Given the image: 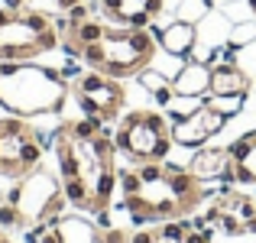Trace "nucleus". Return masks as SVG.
<instances>
[{"mask_svg": "<svg viewBox=\"0 0 256 243\" xmlns=\"http://www.w3.org/2000/svg\"><path fill=\"white\" fill-rule=\"evenodd\" d=\"M49 143L56 150L58 178L68 204L94 218L110 211V198L117 188V143L107 126L91 117L65 120L56 126Z\"/></svg>", "mask_w": 256, "mask_h": 243, "instance_id": "1", "label": "nucleus"}, {"mask_svg": "<svg viewBox=\"0 0 256 243\" xmlns=\"http://www.w3.org/2000/svg\"><path fill=\"white\" fill-rule=\"evenodd\" d=\"M117 185L133 224L188 218L208 198L204 182L194 178L192 168L172 162H133L130 168H117Z\"/></svg>", "mask_w": 256, "mask_h": 243, "instance_id": "2", "label": "nucleus"}, {"mask_svg": "<svg viewBox=\"0 0 256 243\" xmlns=\"http://www.w3.org/2000/svg\"><path fill=\"white\" fill-rule=\"evenodd\" d=\"M68 81L62 72L32 62H0V107L13 117H42L62 110Z\"/></svg>", "mask_w": 256, "mask_h": 243, "instance_id": "3", "label": "nucleus"}, {"mask_svg": "<svg viewBox=\"0 0 256 243\" xmlns=\"http://www.w3.org/2000/svg\"><path fill=\"white\" fill-rule=\"evenodd\" d=\"M65 204L68 198H65L62 178L39 166L30 175L16 178V185L0 201V227H13V230L46 227L56 218H62Z\"/></svg>", "mask_w": 256, "mask_h": 243, "instance_id": "4", "label": "nucleus"}, {"mask_svg": "<svg viewBox=\"0 0 256 243\" xmlns=\"http://www.w3.org/2000/svg\"><path fill=\"white\" fill-rule=\"evenodd\" d=\"M156 46H159V39L152 36V30L107 26L98 42L82 49V62L91 72H104L110 78H133L152 65Z\"/></svg>", "mask_w": 256, "mask_h": 243, "instance_id": "5", "label": "nucleus"}, {"mask_svg": "<svg viewBox=\"0 0 256 243\" xmlns=\"http://www.w3.org/2000/svg\"><path fill=\"white\" fill-rule=\"evenodd\" d=\"M62 42L56 20L42 10L0 6V62H32Z\"/></svg>", "mask_w": 256, "mask_h": 243, "instance_id": "6", "label": "nucleus"}, {"mask_svg": "<svg viewBox=\"0 0 256 243\" xmlns=\"http://www.w3.org/2000/svg\"><path fill=\"white\" fill-rule=\"evenodd\" d=\"M114 143L130 162H166L172 150V120L159 110H130L117 124Z\"/></svg>", "mask_w": 256, "mask_h": 243, "instance_id": "7", "label": "nucleus"}, {"mask_svg": "<svg viewBox=\"0 0 256 243\" xmlns=\"http://www.w3.org/2000/svg\"><path fill=\"white\" fill-rule=\"evenodd\" d=\"M42 166V140L23 117H0V175L23 178Z\"/></svg>", "mask_w": 256, "mask_h": 243, "instance_id": "8", "label": "nucleus"}, {"mask_svg": "<svg viewBox=\"0 0 256 243\" xmlns=\"http://www.w3.org/2000/svg\"><path fill=\"white\" fill-rule=\"evenodd\" d=\"M72 98L82 107L84 117L110 124V120L120 117L126 94H124L120 78H110V75H104V72H88V75H78L72 81Z\"/></svg>", "mask_w": 256, "mask_h": 243, "instance_id": "9", "label": "nucleus"}, {"mask_svg": "<svg viewBox=\"0 0 256 243\" xmlns=\"http://www.w3.org/2000/svg\"><path fill=\"white\" fill-rule=\"evenodd\" d=\"M208 224L220 227L227 237H246L256 234V198L244 192H234L230 185H224V192L211 198V208L204 214Z\"/></svg>", "mask_w": 256, "mask_h": 243, "instance_id": "10", "label": "nucleus"}, {"mask_svg": "<svg viewBox=\"0 0 256 243\" xmlns=\"http://www.w3.org/2000/svg\"><path fill=\"white\" fill-rule=\"evenodd\" d=\"M224 124H227L224 114L214 110L211 104H204V100H201L198 110H192L188 117H182V120H172V143L188 146V150L204 146L211 136H218V133L224 130Z\"/></svg>", "mask_w": 256, "mask_h": 243, "instance_id": "11", "label": "nucleus"}, {"mask_svg": "<svg viewBox=\"0 0 256 243\" xmlns=\"http://www.w3.org/2000/svg\"><path fill=\"white\" fill-rule=\"evenodd\" d=\"M130 243H214V234L208 227V220H162L159 227L133 234Z\"/></svg>", "mask_w": 256, "mask_h": 243, "instance_id": "12", "label": "nucleus"}, {"mask_svg": "<svg viewBox=\"0 0 256 243\" xmlns=\"http://www.w3.org/2000/svg\"><path fill=\"white\" fill-rule=\"evenodd\" d=\"M100 10L114 26H130V30H146L152 20L162 13L166 0H100Z\"/></svg>", "mask_w": 256, "mask_h": 243, "instance_id": "13", "label": "nucleus"}, {"mask_svg": "<svg viewBox=\"0 0 256 243\" xmlns=\"http://www.w3.org/2000/svg\"><path fill=\"white\" fill-rule=\"evenodd\" d=\"M39 243H104V227L84 220L82 214H62L46 224Z\"/></svg>", "mask_w": 256, "mask_h": 243, "instance_id": "14", "label": "nucleus"}, {"mask_svg": "<svg viewBox=\"0 0 256 243\" xmlns=\"http://www.w3.org/2000/svg\"><path fill=\"white\" fill-rule=\"evenodd\" d=\"M192 175L201 182H224V185H230L234 178V168H230V152H227V146H211V150H198L192 159Z\"/></svg>", "mask_w": 256, "mask_h": 243, "instance_id": "15", "label": "nucleus"}, {"mask_svg": "<svg viewBox=\"0 0 256 243\" xmlns=\"http://www.w3.org/2000/svg\"><path fill=\"white\" fill-rule=\"evenodd\" d=\"M152 36L159 39V46H162L166 56L172 58H188L194 49V42H198V23H185V20H175L169 26H152Z\"/></svg>", "mask_w": 256, "mask_h": 243, "instance_id": "16", "label": "nucleus"}, {"mask_svg": "<svg viewBox=\"0 0 256 243\" xmlns=\"http://www.w3.org/2000/svg\"><path fill=\"white\" fill-rule=\"evenodd\" d=\"M253 88V78L237 62H220L211 68V91L214 98H246Z\"/></svg>", "mask_w": 256, "mask_h": 243, "instance_id": "17", "label": "nucleus"}, {"mask_svg": "<svg viewBox=\"0 0 256 243\" xmlns=\"http://www.w3.org/2000/svg\"><path fill=\"white\" fill-rule=\"evenodd\" d=\"M172 88L178 98H204L211 91V65L208 62H185L172 75Z\"/></svg>", "mask_w": 256, "mask_h": 243, "instance_id": "18", "label": "nucleus"}, {"mask_svg": "<svg viewBox=\"0 0 256 243\" xmlns=\"http://www.w3.org/2000/svg\"><path fill=\"white\" fill-rule=\"evenodd\" d=\"M227 152H230L234 178L244 182V185H256V130L244 133L240 140H234L227 146Z\"/></svg>", "mask_w": 256, "mask_h": 243, "instance_id": "19", "label": "nucleus"}, {"mask_svg": "<svg viewBox=\"0 0 256 243\" xmlns=\"http://www.w3.org/2000/svg\"><path fill=\"white\" fill-rule=\"evenodd\" d=\"M227 39H230L234 49H244V46H250L253 39H256V23H237V26L230 30V36H227Z\"/></svg>", "mask_w": 256, "mask_h": 243, "instance_id": "20", "label": "nucleus"}, {"mask_svg": "<svg viewBox=\"0 0 256 243\" xmlns=\"http://www.w3.org/2000/svg\"><path fill=\"white\" fill-rule=\"evenodd\" d=\"M204 104H211L214 110H220L224 117H230V114H237L240 107H244V98H214V94H204Z\"/></svg>", "mask_w": 256, "mask_h": 243, "instance_id": "21", "label": "nucleus"}, {"mask_svg": "<svg viewBox=\"0 0 256 243\" xmlns=\"http://www.w3.org/2000/svg\"><path fill=\"white\" fill-rule=\"evenodd\" d=\"M246 6H250V13L256 16V0H246Z\"/></svg>", "mask_w": 256, "mask_h": 243, "instance_id": "22", "label": "nucleus"}, {"mask_svg": "<svg viewBox=\"0 0 256 243\" xmlns=\"http://www.w3.org/2000/svg\"><path fill=\"white\" fill-rule=\"evenodd\" d=\"M0 243H10V237H6V234H0Z\"/></svg>", "mask_w": 256, "mask_h": 243, "instance_id": "23", "label": "nucleus"}]
</instances>
